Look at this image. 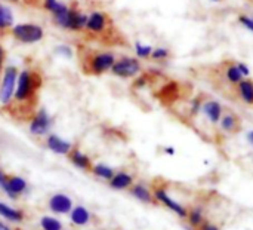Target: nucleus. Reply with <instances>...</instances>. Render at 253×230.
Masks as SVG:
<instances>
[{"label":"nucleus","mask_w":253,"mask_h":230,"mask_svg":"<svg viewBox=\"0 0 253 230\" xmlns=\"http://www.w3.org/2000/svg\"><path fill=\"white\" fill-rule=\"evenodd\" d=\"M28 189V184L25 181V178L19 177V175H9L7 178V184L3 189V192L7 195V198L16 201L19 199V196H22Z\"/></svg>","instance_id":"nucleus-10"},{"label":"nucleus","mask_w":253,"mask_h":230,"mask_svg":"<svg viewBox=\"0 0 253 230\" xmlns=\"http://www.w3.org/2000/svg\"><path fill=\"white\" fill-rule=\"evenodd\" d=\"M22 1L31 7H42V0H22Z\"/></svg>","instance_id":"nucleus-37"},{"label":"nucleus","mask_w":253,"mask_h":230,"mask_svg":"<svg viewBox=\"0 0 253 230\" xmlns=\"http://www.w3.org/2000/svg\"><path fill=\"white\" fill-rule=\"evenodd\" d=\"M202 112L205 113V116L209 119L211 123L216 125V123H219V120H221V117L224 115V107H222L221 103H218L215 100H208V101L203 103Z\"/></svg>","instance_id":"nucleus-15"},{"label":"nucleus","mask_w":253,"mask_h":230,"mask_svg":"<svg viewBox=\"0 0 253 230\" xmlns=\"http://www.w3.org/2000/svg\"><path fill=\"white\" fill-rule=\"evenodd\" d=\"M236 92L239 95V98L248 104V106H253V79L245 77L243 80H240L236 86Z\"/></svg>","instance_id":"nucleus-21"},{"label":"nucleus","mask_w":253,"mask_h":230,"mask_svg":"<svg viewBox=\"0 0 253 230\" xmlns=\"http://www.w3.org/2000/svg\"><path fill=\"white\" fill-rule=\"evenodd\" d=\"M110 71L117 77L130 79V77H136L142 71V64H141V61L138 58L123 55V57H120V58H117L114 61Z\"/></svg>","instance_id":"nucleus-6"},{"label":"nucleus","mask_w":253,"mask_h":230,"mask_svg":"<svg viewBox=\"0 0 253 230\" xmlns=\"http://www.w3.org/2000/svg\"><path fill=\"white\" fill-rule=\"evenodd\" d=\"M87 21V13H84L77 4L70 6V16H68V31L80 33L84 31Z\"/></svg>","instance_id":"nucleus-11"},{"label":"nucleus","mask_w":253,"mask_h":230,"mask_svg":"<svg viewBox=\"0 0 253 230\" xmlns=\"http://www.w3.org/2000/svg\"><path fill=\"white\" fill-rule=\"evenodd\" d=\"M70 220L74 226H79V228H84V226H89L92 222H93V214L83 205H77V207H73L71 213H70Z\"/></svg>","instance_id":"nucleus-14"},{"label":"nucleus","mask_w":253,"mask_h":230,"mask_svg":"<svg viewBox=\"0 0 253 230\" xmlns=\"http://www.w3.org/2000/svg\"><path fill=\"white\" fill-rule=\"evenodd\" d=\"M59 4H61V0H42V7L50 15L58 9Z\"/></svg>","instance_id":"nucleus-29"},{"label":"nucleus","mask_w":253,"mask_h":230,"mask_svg":"<svg viewBox=\"0 0 253 230\" xmlns=\"http://www.w3.org/2000/svg\"><path fill=\"white\" fill-rule=\"evenodd\" d=\"M202 106H203V101L200 98H194L191 101V106H190V113L191 116H196L199 115V112H202Z\"/></svg>","instance_id":"nucleus-31"},{"label":"nucleus","mask_w":253,"mask_h":230,"mask_svg":"<svg viewBox=\"0 0 253 230\" xmlns=\"http://www.w3.org/2000/svg\"><path fill=\"white\" fill-rule=\"evenodd\" d=\"M236 64H237V68L240 70V73L243 74V77H248L251 74V70H249V67L245 62H236Z\"/></svg>","instance_id":"nucleus-35"},{"label":"nucleus","mask_w":253,"mask_h":230,"mask_svg":"<svg viewBox=\"0 0 253 230\" xmlns=\"http://www.w3.org/2000/svg\"><path fill=\"white\" fill-rule=\"evenodd\" d=\"M187 220H188V225L190 228L193 229H200L202 225L206 222L205 220V213L200 207H194L191 210H188V216H187Z\"/></svg>","instance_id":"nucleus-24"},{"label":"nucleus","mask_w":253,"mask_h":230,"mask_svg":"<svg viewBox=\"0 0 253 230\" xmlns=\"http://www.w3.org/2000/svg\"><path fill=\"white\" fill-rule=\"evenodd\" d=\"M84 31L87 37L104 45H125V39L116 28L111 16L102 10H92L87 13Z\"/></svg>","instance_id":"nucleus-2"},{"label":"nucleus","mask_w":253,"mask_h":230,"mask_svg":"<svg viewBox=\"0 0 253 230\" xmlns=\"http://www.w3.org/2000/svg\"><path fill=\"white\" fill-rule=\"evenodd\" d=\"M248 141H249V143L253 146V129L249 132V134H248Z\"/></svg>","instance_id":"nucleus-40"},{"label":"nucleus","mask_w":253,"mask_h":230,"mask_svg":"<svg viewBox=\"0 0 253 230\" xmlns=\"http://www.w3.org/2000/svg\"><path fill=\"white\" fill-rule=\"evenodd\" d=\"M16 230H21V229H16Z\"/></svg>","instance_id":"nucleus-43"},{"label":"nucleus","mask_w":253,"mask_h":230,"mask_svg":"<svg viewBox=\"0 0 253 230\" xmlns=\"http://www.w3.org/2000/svg\"><path fill=\"white\" fill-rule=\"evenodd\" d=\"M55 51H56V54H59V55H62L65 58H71L73 57V49L68 45H59V46H56Z\"/></svg>","instance_id":"nucleus-30"},{"label":"nucleus","mask_w":253,"mask_h":230,"mask_svg":"<svg viewBox=\"0 0 253 230\" xmlns=\"http://www.w3.org/2000/svg\"><path fill=\"white\" fill-rule=\"evenodd\" d=\"M46 147L50 150V152H53V153H56V155H68V152L73 149V144L70 143V141H67V140H64V138H61L59 135H56V134H49L47 137H46Z\"/></svg>","instance_id":"nucleus-13"},{"label":"nucleus","mask_w":253,"mask_h":230,"mask_svg":"<svg viewBox=\"0 0 253 230\" xmlns=\"http://www.w3.org/2000/svg\"><path fill=\"white\" fill-rule=\"evenodd\" d=\"M53 125V119L50 117V115L47 113L46 109H39L34 116L30 119L28 122V129L31 132V135H36V137H43V135H47L50 128Z\"/></svg>","instance_id":"nucleus-7"},{"label":"nucleus","mask_w":253,"mask_h":230,"mask_svg":"<svg viewBox=\"0 0 253 230\" xmlns=\"http://www.w3.org/2000/svg\"><path fill=\"white\" fill-rule=\"evenodd\" d=\"M7 178H9V174H7L3 168H0V189H1V190L6 187V184H7Z\"/></svg>","instance_id":"nucleus-34"},{"label":"nucleus","mask_w":253,"mask_h":230,"mask_svg":"<svg viewBox=\"0 0 253 230\" xmlns=\"http://www.w3.org/2000/svg\"><path fill=\"white\" fill-rule=\"evenodd\" d=\"M10 36L18 40L19 43L24 45H33L37 43L40 40H43L44 37V30L42 25L34 24V22H21V24H15L10 28Z\"/></svg>","instance_id":"nucleus-4"},{"label":"nucleus","mask_w":253,"mask_h":230,"mask_svg":"<svg viewBox=\"0 0 253 230\" xmlns=\"http://www.w3.org/2000/svg\"><path fill=\"white\" fill-rule=\"evenodd\" d=\"M9 1H13V3H18V1H21V0H9Z\"/></svg>","instance_id":"nucleus-41"},{"label":"nucleus","mask_w":253,"mask_h":230,"mask_svg":"<svg viewBox=\"0 0 253 230\" xmlns=\"http://www.w3.org/2000/svg\"><path fill=\"white\" fill-rule=\"evenodd\" d=\"M90 172H92L95 177H98V178H101V180H104V181H110V180L113 178V175L116 174V171H114L111 167L105 165V164H93Z\"/></svg>","instance_id":"nucleus-25"},{"label":"nucleus","mask_w":253,"mask_h":230,"mask_svg":"<svg viewBox=\"0 0 253 230\" xmlns=\"http://www.w3.org/2000/svg\"><path fill=\"white\" fill-rule=\"evenodd\" d=\"M0 217H3L4 220L10 222V223H22L27 216H25V211L24 210H19V208H15V207H10L4 202L0 201Z\"/></svg>","instance_id":"nucleus-19"},{"label":"nucleus","mask_w":253,"mask_h":230,"mask_svg":"<svg viewBox=\"0 0 253 230\" xmlns=\"http://www.w3.org/2000/svg\"><path fill=\"white\" fill-rule=\"evenodd\" d=\"M68 16H70V4L61 1L58 9L52 13V22L62 30H68Z\"/></svg>","instance_id":"nucleus-22"},{"label":"nucleus","mask_w":253,"mask_h":230,"mask_svg":"<svg viewBox=\"0 0 253 230\" xmlns=\"http://www.w3.org/2000/svg\"><path fill=\"white\" fill-rule=\"evenodd\" d=\"M219 126L225 134H237L242 128V122L240 117L233 113V112H227L222 115L221 120H219Z\"/></svg>","instance_id":"nucleus-18"},{"label":"nucleus","mask_w":253,"mask_h":230,"mask_svg":"<svg viewBox=\"0 0 253 230\" xmlns=\"http://www.w3.org/2000/svg\"><path fill=\"white\" fill-rule=\"evenodd\" d=\"M219 67L222 68V76L224 79L227 80L228 85L231 86H236L240 80H243V74L240 73V70L237 68V64L234 61H227V62H222L219 64Z\"/></svg>","instance_id":"nucleus-17"},{"label":"nucleus","mask_w":253,"mask_h":230,"mask_svg":"<svg viewBox=\"0 0 253 230\" xmlns=\"http://www.w3.org/2000/svg\"><path fill=\"white\" fill-rule=\"evenodd\" d=\"M153 195H154V199L156 202L162 204L163 207H166L169 211H172L173 214H176L179 219H187L188 216V210L178 201H175L173 198H170L166 192L165 187H154L153 189Z\"/></svg>","instance_id":"nucleus-8"},{"label":"nucleus","mask_w":253,"mask_h":230,"mask_svg":"<svg viewBox=\"0 0 253 230\" xmlns=\"http://www.w3.org/2000/svg\"><path fill=\"white\" fill-rule=\"evenodd\" d=\"M215 1H221V0H215Z\"/></svg>","instance_id":"nucleus-42"},{"label":"nucleus","mask_w":253,"mask_h":230,"mask_svg":"<svg viewBox=\"0 0 253 230\" xmlns=\"http://www.w3.org/2000/svg\"><path fill=\"white\" fill-rule=\"evenodd\" d=\"M135 183V177L127 171H117L108 181V186L114 190H129Z\"/></svg>","instance_id":"nucleus-16"},{"label":"nucleus","mask_w":253,"mask_h":230,"mask_svg":"<svg viewBox=\"0 0 253 230\" xmlns=\"http://www.w3.org/2000/svg\"><path fill=\"white\" fill-rule=\"evenodd\" d=\"M13 12L9 6L0 1V34H6L13 27Z\"/></svg>","instance_id":"nucleus-23"},{"label":"nucleus","mask_w":253,"mask_h":230,"mask_svg":"<svg viewBox=\"0 0 253 230\" xmlns=\"http://www.w3.org/2000/svg\"><path fill=\"white\" fill-rule=\"evenodd\" d=\"M165 153L169 155V156H173L175 155V149L173 147H165Z\"/></svg>","instance_id":"nucleus-39"},{"label":"nucleus","mask_w":253,"mask_h":230,"mask_svg":"<svg viewBox=\"0 0 253 230\" xmlns=\"http://www.w3.org/2000/svg\"><path fill=\"white\" fill-rule=\"evenodd\" d=\"M47 207L53 214H70L73 210V199L67 196L65 193H53L47 199Z\"/></svg>","instance_id":"nucleus-9"},{"label":"nucleus","mask_w":253,"mask_h":230,"mask_svg":"<svg viewBox=\"0 0 253 230\" xmlns=\"http://www.w3.org/2000/svg\"><path fill=\"white\" fill-rule=\"evenodd\" d=\"M67 158H68V161H70L76 168H79V170H82V171L90 172V170H92V167H93L92 159H90L86 153H83L77 146H73V149L68 152Z\"/></svg>","instance_id":"nucleus-12"},{"label":"nucleus","mask_w":253,"mask_h":230,"mask_svg":"<svg viewBox=\"0 0 253 230\" xmlns=\"http://www.w3.org/2000/svg\"><path fill=\"white\" fill-rule=\"evenodd\" d=\"M77 58L80 70L86 76H102L111 70L114 61L117 59L116 54L111 51L92 49L83 45L77 46Z\"/></svg>","instance_id":"nucleus-3"},{"label":"nucleus","mask_w":253,"mask_h":230,"mask_svg":"<svg viewBox=\"0 0 253 230\" xmlns=\"http://www.w3.org/2000/svg\"><path fill=\"white\" fill-rule=\"evenodd\" d=\"M18 74L19 70L16 65H6L1 82H0V106L4 107L12 101V97L15 94L16 82H18Z\"/></svg>","instance_id":"nucleus-5"},{"label":"nucleus","mask_w":253,"mask_h":230,"mask_svg":"<svg viewBox=\"0 0 253 230\" xmlns=\"http://www.w3.org/2000/svg\"><path fill=\"white\" fill-rule=\"evenodd\" d=\"M135 51H136V55L139 58H150L151 57V52H153V48L150 45H142L141 42H136L135 43Z\"/></svg>","instance_id":"nucleus-27"},{"label":"nucleus","mask_w":253,"mask_h":230,"mask_svg":"<svg viewBox=\"0 0 253 230\" xmlns=\"http://www.w3.org/2000/svg\"><path fill=\"white\" fill-rule=\"evenodd\" d=\"M43 88V74L36 67H25L19 70L18 82L12 101L1 107L10 119L18 122H30L39 110L40 91Z\"/></svg>","instance_id":"nucleus-1"},{"label":"nucleus","mask_w":253,"mask_h":230,"mask_svg":"<svg viewBox=\"0 0 253 230\" xmlns=\"http://www.w3.org/2000/svg\"><path fill=\"white\" fill-rule=\"evenodd\" d=\"M40 228L42 230H64V225L55 217L44 216L40 219Z\"/></svg>","instance_id":"nucleus-26"},{"label":"nucleus","mask_w":253,"mask_h":230,"mask_svg":"<svg viewBox=\"0 0 253 230\" xmlns=\"http://www.w3.org/2000/svg\"><path fill=\"white\" fill-rule=\"evenodd\" d=\"M169 57H170V51L169 49H166V48H156V49H153L150 58L154 59V61H165Z\"/></svg>","instance_id":"nucleus-28"},{"label":"nucleus","mask_w":253,"mask_h":230,"mask_svg":"<svg viewBox=\"0 0 253 230\" xmlns=\"http://www.w3.org/2000/svg\"><path fill=\"white\" fill-rule=\"evenodd\" d=\"M239 22H240L242 25H245L249 31H252L253 33V19H251L249 16L240 13V15H239Z\"/></svg>","instance_id":"nucleus-33"},{"label":"nucleus","mask_w":253,"mask_h":230,"mask_svg":"<svg viewBox=\"0 0 253 230\" xmlns=\"http://www.w3.org/2000/svg\"><path fill=\"white\" fill-rule=\"evenodd\" d=\"M199 230H221V229H219L215 223H212V222H208V220H206Z\"/></svg>","instance_id":"nucleus-36"},{"label":"nucleus","mask_w":253,"mask_h":230,"mask_svg":"<svg viewBox=\"0 0 253 230\" xmlns=\"http://www.w3.org/2000/svg\"><path fill=\"white\" fill-rule=\"evenodd\" d=\"M4 67H6V49L0 43V82H1V76H3Z\"/></svg>","instance_id":"nucleus-32"},{"label":"nucleus","mask_w":253,"mask_h":230,"mask_svg":"<svg viewBox=\"0 0 253 230\" xmlns=\"http://www.w3.org/2000/svg\"><path fill=\"white\" fill-rule=\"evenodd\" d=\"M0 230H16V229L10 228L7 223H4V222H1V220H0Z\"/></svg>","instance_id":"nucleus-38"},{"label":"nucleus","mask_w":253,"mask_h":230,"mask_svg":"<svg viewBox=\"0 0 253 230\" xmlns=\"http://www.w3.org/2000/svg\"><path fill=\"white\" fill-rule=\"evenodd\" d=\"M129 192L135 199H138L142 204H156L153 190L150 187H147L145 184H142V183H136V184L133 183L132 187L129 189Z\"/></svg>","instance_id":"nucleus-20"}]
</instances>
